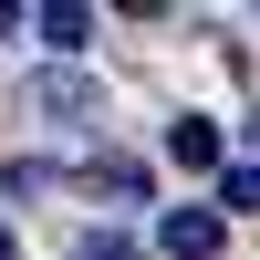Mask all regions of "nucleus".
Segmentation results:
<instances>
[{
	"instance_id": "4",
	"label": "nucleus",
	"mask_w": 260,
	"mask_h": 260,
	"mask_svg": "<svg viewBox=\"0 0 260 260\" xmlns=\"http://www.w3.org/2000/svg\"><path fill=\"white\" fill-rule=\"evenodd\" d=\"M31 31H42V42H52V52H62V62H73V52H83V42H94V11H83V0H52V11H31Z\"/></svg>"
},
{
	"instance_id": "5",
	"label": "nucleus",
	"mask_w": 260,
	"mask_h": 260,
	"mask_svg": "<svg viewBox=\"0 0 260 260\" xmlns=\"http://www.w3.org/2000/svg\"><path fill=\"white\" fill-rule=\"evenodd\" d=\"M208 208H219V219H260V156H229V167H219V198H208Z\"/></svg>"
},
{
	"instance_id": "7",
	"label": "nucleus",
	"mask_w": 260,
	"mask_h": 260,
	"mask_svg": "<svg viewBox=\"0 0 260 260\" xmlns=\"http://www.w3.org/2000/svg\"><path fill=\"white\" fill-rule=\"evenodd\" d=\"M0 31H21V11H11V0H0Z\"/></svg>"
},
{
	"instance_id": "8",
	"label": "nucleus",
	"mask_w": 260,
	"mask_h": 260,
	"mask_svg": "<svg viewBox=\"0 0 260 260\" xmlns=\"http://www.w3.org/2000/svg\"><path fill=\"white\" fill-rule=\"evenodd\" d=\"M0 260H11V229H0Z\"/></svg>"
},
{
	"instance_id": "1",
	"label": "nucleus",
	"mask_w": 260,
	"mask_h": 260,
	"mask_svg": "<svg viewBox=\"0 0 260 260\" xmlns=\"http://www.w3.org/2000/svg\"><path fill=\"white\" fill-rule=\"evenodd\" d=\"M21 104H31L42 125H94L104 115V83L83 73V62H42V73L21 83Z\"/></svg>"
},
{
	"instance_id": "3",
	"label": "nucleus",
	"mask_w": 260,
	"mask_h": 260,
	"mask_svg": "<svg viewBox=\"0 0 260 260\" xmlns=\"http://www.w3.org/2000/svg\"><path fill=\"white\" fill-rule=\"evenodd\" d=\"M167 156H177L187 177H219L229 146H219V125H208V115H177V125H167Z\"/></svg>"
},
{
	"instance_id": "6",
	"label": "nucleus",
	"mask_w": 260,
	"mask_h": 260,
	"mask_svg": "<svg viewBox=\"0 0 260 260\" xmlns=\"http://www.w3.org/2000/svg\"><path fill=\"white\" fill-rule=\"evenodd\" d=\"M73 260H146V240H125V229H83Z\"/></svg>"
},
{
	"instance_id": "2",
	"label": "nucleus",
	"mask_w": 260,
	"mask_h": 260,
	"mask_svg": "<svg viewBox=\"0 0 260 260\" xmlns=\"http://www.w3.org/2000/svg\"><path fill=\"white\" fill-rule=\"evenodd\" d=\"M156 250L167 260H219L229 250V219H219V208H167V219H156Z\"/></svg>"
}]
</instances>
